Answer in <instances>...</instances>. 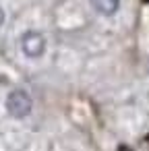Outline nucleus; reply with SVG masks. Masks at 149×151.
Listing matches in <instances>:
<instances>
[{
	"mask_svg": "<svg viewBox=\"0 0 149 151\" xmlns=\"http://www.w3.org/2000/svg\"><path fill=\"white\" fill-rule=\"evenodd\" d=\"M31 108H33V101L29 97V93H25L23 89H15L9 93L6 97V110L13 118H25L31 114Z\"/></svg>",
	"mask_w": 149,
	"mask_h": 151,
	"instance_id": "nucleus-1",
	"label": "nucleus"
},
{
	"mask_svg": "<svg viewBox=\"0 0 149 151\" xmlns=\"http://www.w3.org/2000/svg\"><path fill=\"white\" fill-rule=\"evenodd\" d=\"M21 50L27 58H40L46 52V37L40 31H25L21 37Z\"/></svg>",
	"mask_w": 149,
	"mask_h": 151,
	"instance_id": "nucleus-2",
	"label": "nucleus"
},
{
	"mask_svg": "<svg viewBox=\"0 0 149 151\" xmlns=\"http://www.w3.org/2000/svg\"><path fill=\"white\" fill-rule=\"evenodd\" d=\"M91 2H93L95 11L106 15V17H112L120 9V0H91Z\"/></svg>",
	"mask_w": 149,
	"mask_h": 151,
	"instance_id": "nucleus-3",
	"label": "nucleus"
},
{
	"mask_svg": "<svg viewBox=\"0 0 149 151\" xmlns=\"http://www.w3.org/2000/svg\"><path fill=\"white\" fill-rule=\"evenodd\" d=\"M2 23H4V11L0 9V27H2Z\"/></svg>",
	"mask_w": 149,
	"mask_h": 151,
	"instance_id": "nucleus-4",
	"label": "nucleus"
},
{
	"mask_svg": "<svg viewBox=\"0 0 149 151\" xmlns=\"http://www.w3.org/2000/svg\"><path fill=\"white\" fill-rule=\"evenodd\" d=\"M143 2H149V0H143Z\"/></svg>",
	"mask_w": 149,
	"mask_h": 151,
	"instance_id": "nucleus-5",
	"label": "nucleus"
}]
</instances>
